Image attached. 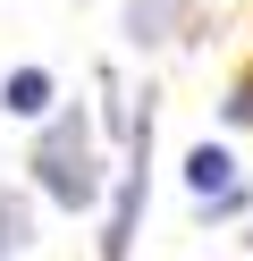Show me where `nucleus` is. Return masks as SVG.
<instances>
[{"label":"nucleus","mask_w":253,"mask_h":261,"mask_svg":"<svg viewBox=\"0 0 253 261\" xmlns=\"http://www.w3.org/2000/svg\"><path fill=\"white\" fill-rule=\"evenodd\" d=\"M34 177H42V194L59 211H84L101 194V160H93V126H84V110H67V118L42 126V143H34Z\"/></svg>","instance_id":"nucleus-1"},{"label":"nucleus","mask_w":253,"mask_h":261,"mask_svg":"<svg viewBox=\"0 0 253 261\" xmlns=\"http://www.w3.org/2000/svg\"><path fill=\"white\" fill-rule=\"evenodd\" d=\"M144 152H152V126H135V160L118 169V202H110V227H101V261H127V253H135V219H144Z\"/></svg>","instance_id":"nucleus-2"},{"label":"nucleus","mask_w":253,"mask_h":261,"mask_svg":"<svg viewBox=\"0 0 253 261\" xmlns=\"http://www.w3.org/2000/svg\"><path fill=\"white\" fill-rule=\"evenodd\" d=\"M0 110H9V118H42L51 110V76L42 68H17L9 85H0Z\"/></svg>","instance_id":"nucleus-3"},{"label":"nucleus","mask_w":253,"mask_h":261,"mask_svg":"<svg viewBox=\"0 0 253 261\" xmlns=\"http://www.w3.org/2000/svg\"><path fill=\"white\" fill-rule=\"evenodd\" d=\"M186 0H127V42H169Z\"/></svg>","instance_id":"nucleus-4"},{"label":"nucleus","mask_w":253,"mask_h":261,"mask_svg":"<svg viewBox=\"0 0 253 261\" xmlns=\"http://www.w3.org/2000/svg\"><path fill=\"white\" fill-rule=\"evenodd\" d=\"M34 244V202L26 194H0V261H17Z\"/></svg>","instance_id":"nucleus-5"},{"label":"nucleus","mask_w":253,"mask_h":261,"mask_svg":"<svg viewBox=\"0 0 253 261\" xmlns=\"http://www.w3.org/2000/svg\"><path fill=\"white\" fill-rule=\"evenodd\" d=\"M228 126H253V76H245V85L228 93Z\"/></svg>","instance_id":"nucleus-6"}]
</instances>
